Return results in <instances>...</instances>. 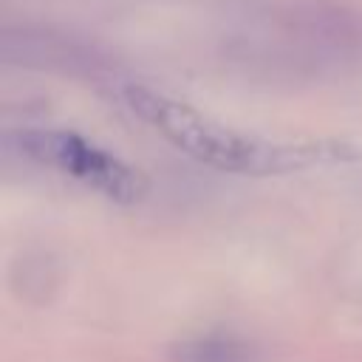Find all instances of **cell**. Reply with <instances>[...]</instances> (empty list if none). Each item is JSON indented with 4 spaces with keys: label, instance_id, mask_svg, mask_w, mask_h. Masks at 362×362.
Instances as JSON below:
<instances>
[{
    "label": "cell",
    "instance_id": "cell-1",
    "mask_svg": "<svg viewBox=\"0 0 362 362\" xmlns=\"http://www.w3.org/2000/svg\"><path fill=\"white\" fill-rule=\"evenodd\" d=\"M122 102L136 119H141L156 133H161L173 147L223 173L272 175V173L303 170L322 161H337L345 153V147L334 141H317V144L266 141L243 130H235L223 122H215L187 102L170 99L141 85H124Z\"/></svg>",
    "mask_w": 362,
    "mask_h": 362
},
{
    "label": "cell",
    "instance_id": "cell-3",
    "mask_svg": "<svg viewBox=\"0 0 362 362\" xmlns=\"http://www.w3.org/2000/svg\"><path fill=\"white\" fill-rule=\"evenodd\" d=\"M173 356L175 362H246V348L223 339H198L181 345Z\"/></svg>",
    "mask_w": 362,
    "mask_h": 362
},
{
    "label": "cell",
    "instance_id": "cell-2",
    "mask_svg": "<svg viewBox=\"0 0 362 362\" xmlns=\"http://www.w3.org/2000/svg\"><path fill=\"white\" fill-rule=\"evenodd\" d=\"M20 147L42 164H51L82 184L93 187L116 204H136L147 192V178L124 164L119 156L102 150L71 130H25L20 133Z\"/></svg>",
    "mask_w": 362,
    "mask_h": 362
}]
</instances>
